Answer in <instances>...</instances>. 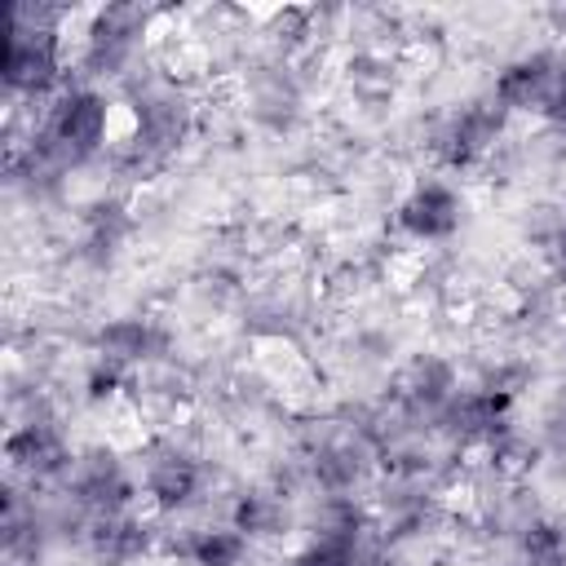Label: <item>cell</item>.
I'll return each mask as SVG.
<instances>
[{"mask_svg":"<svg viewBox=\"0 0 566 566\" xmlns=\"http://www.w3.org/2000/svg\"><path fill=\"white\" fill-rule=\"evenodd\" d=\"M71 49L66 31H27V27H4V102L22 106H44L62 93L71 80Z\"/></svg>","mask_w":566,"mask_h":566,"instance_id":"cell-8","label":"cell"},{"mask_svg":"<svg viewBox=\"0 0 566 566\" xmlns=\"http://www.w3.org/2000/svg\"><path fill=\"white\" fill-rule=\"evenodd\" d=\"M544 261H548V270L566 283V221H562V230H557V239L548 243V252H544Z\"/></svg>","mask_w":566,"mask_h":566,"instance_id":"cell-24","label":"cell"},{"mask_svg":"<svg viewBox=\"0 0 566 566\" xmlns=\"http://www.w3.org/2000/svg\"><path fill=\"white\" fill-rule=\"evenodd\" d=\"M553 354H557V376H562V380H566V336H562V345H557V349H553Z\"/></svg>","mask_w":566,"mask_h":566,"instance_id":"cell-25","label":"cell"},{"mask_svg":"<svg viewBox=\"0 0 566 566\" xmlns=\"http://www.w3.org/2000/svg\"><path fill=\"white\" fill-rule=\"evenodd\" d=\"M460 385H464L460 358H455L451 349H442V345H420V349H407V354H402V363H398L394 376L385 380L380 398H385L398 416H407L411 424L433 429L438 416H442V407L460 394Z\"/></svg>","mask_w":566,"mask_h":566,"instance_id":"cell-9","label":"cell"},{"mask_svg":"<svg viewBox=\"0 0 566 566\" xmlns=\"http://www.w3.org/2000/svg\"><path fill=\"white\" fill-rule=\"evenodd\" d=\"M75 455L80 447H71L62 420H22L4 433V473L40 491H57L71 478Z\"/></svg>","mask_w":566,"mask_h":566,"instance_id":"cell-12","label":"cell"},{"mask_svg":"<svg viewBox=\"0 0 566 566\" xmlns=\"http://www.w3.org/2000/svg\"><path fill=\"white\" fill-rule=\"evenodd\" d=\"M137 234V199L119 190H97L75 208V239L66 243V265H75L84 279H111Z\"/></svg>","mask_w":566,"mask_h":566,"instance_id":"cell-6","label":"cell"},{"mask_svg":"<svg viewBox=\"0 0 566 566\" xmlns=\"http://www.w3.org/2000/svg\"><path fill=\"white\" fill-rule=\"evenodd\" d=\"M168 18V9L150 4H102L80 18L75 49H71V71L84 84L115 88L128 71H137L146 57H155L159 40L155 27Z\"/></svg>","mask_w":566,"mask_h":566,"instance_id":"cell-1","label":"cell"},{"mask_svg":"<svg viewBox=\"0 0 566 566\" xmlns=\"http://www.w3.org/2000/svg\"><path fill=\"white\" fill-rule=\"evenodd\" d=\"M80 557L88 566H146L159 557V517L146 513L97 517Z\"/></svg>","mask_w":566,"mask_h":566,"instance_id":"cell-16","label":"cell"},{"mask_svg":"<svg viewBox=\"0 0 566 566\" xmlns=\"http://www.w3.org/2000/svg\"><path fill=\"white\" fill-rule=\"evenodd\" d=\"M57 566H66V562H57Z\"/></svg>","mask_w":566,"mask_h":566,"instance_id":"cell-26","label":"cell"},{"mask_svg":"<svg viewBox=\"0 0 566 566\" xmlns=\"http://www.w3.org/2000/svg\"><path fill=\"white\" fill-rule=\"evenodd\" d=\"M66 491L93 522L97 517H115V513H133V504L142 500V482H137V464L119 442H84L75 455L71 478L57 486Z\"/></svg>","mask_w":566,"mask_h":566,"instance_id":"cell-10","label":"cell"},{"mask_svg":"<svg viewBox=\"0 0 566 566\" xmlns=\"http://www.w3.org/2000/svg\"><path fill=\"white\" fill-rule=\"evenodd\" d=\"M111 124H115V93L102 84H84V80H66L62 93L53 102H44L35 128H31V146H40L44 155H53L71 177L93 172L111 142Z\"/></svg>","mask_w":566,"mask_h":566,"instance_id":"cell-2","label":"cell"},{"mask_svg":"<svg viewBox=\"0 0 566 566\" xmlns=\"http://www.w3.org/2000/svg\"><path fill=\"white\" fill-rule=\"evenodd\" d=\"M314 97L301 88L292 57H279L270 49H256L248 66L239 71V115L243 128H252L265 142H301L314 124Z\"/></svg>","mask_w":566,"mask_h":566,"instance_id":"cell-4","label":"cell"},{"mask_svg":"<svg viewBox=\"0 0 566 566\" xmlns=\"http://www.w3.org/2000/svg\"><path fill=\"white\" fill-rule=\"evenodd\" d=\"M513 420H517V402H509L491 389H478V385H460V394L442 407L433 433L447 438L451 447H460L464 455H482Z\"/></svg>","mask_w":566,"mask_h":566,"instance_id":"cell-14","label":"cell"},{"mask_svg":"<svg viewBox=\"0 0 566 566\" xmlns=\"http://www.w3.org/2000/svg\"><path fill=\"white\" fill-rule=\"evenodd\" d=\"M274 566H389V544L380 526L354 535H301V544L287 548Z\"/></svg>","mask_w":566,"mask_h":566,"instance_id":"cell-17","label":"cell"},{"mask_svg":"<svg viewBox=\"0 0 566 566\" xmlns=\"http://www.w3.org/2000/svg\"><path fill=\"white\" fill-rule=\"evenodd\" d=\"M128 385H133V371L119 367V363H111V358H97L93 354L80 367V402L84 407H97V411L119 407V402H128Z\"/></svg>","mask_w":566,"mask_h":566,"instance_id":"cell-21","label":"cell"},{"mask_svg":"<svg viewBox=\"0 0 566 566\" xmlns=\"http://www.w3.org/2000/svg\"><path fill=\"white\" fill-rule=\"evenodd\" d=\"M226 522L243 531L252 544H287L292 535H301V504L279 495L261 478H248L230 491Z\"/></svg>","mask_w":566,"mask_h":566,"instance_id":"cell-15","label":"cell"},{"mask_svg":"<svg viewBox=\"0 0 566 566\" xmlns=\"http://www.w3.org/2000/svg\"><path fill=\"white\" fill-rule=\"evenodd\" d=\"M509 137V111L486 93H464L429 115L424 155L442 172H478L486 155Z\"/></svg>","mask_w":566,"mask_h":566,"instance_id":"cell-5","label":"cell"},{"mask_svg":"<svg viewBox=\"0 0 566 566\" xmlns=\"http://www.w3.org/2000/svg\"><path fill=\"white\" fill-rule=\"evenodd\" d=\"M177 327L155 314V310H115V314H102L93 323V336H88V354L97 358H111L128 371H146V367H159V363H172L177 358Z\"/></svg>","mask_w":566,"mask_h":566,"instance_id":"cell-11","label":"cell"},{"mask_svg":"<svg viewBox=\"0 0 566 566\" xmlns=\"http://www.w3.org/2000/svg\"><path fill=\"white\" fill-rule=\"evenodd\" d=\"M539 376H544L539 358L535 354H522V349H509V345H486L478 354V363H473V385L478 389H491V394H500L509 402L526 398L539 385Z\"/></svg>","mask_w":566,"mask_h":566,"instance_id":"cell-19","label":"cell"},{"mask_svg":"<svg viewBox=\"0 0 566 566\" xmlns=\"http://www.w3.org/2000/svg\"><path fill=\"white\" fill-rule=\"evenodd\" d=\"M539 22H544V31L557 40V49H562V44H566V0L544 4V9H539Z\"/></svg>","mask_w":566,"mask_h":566,"instance_id":"cell-23","label":"cell"},{"mask_svg":"<svg viewBox=\"0 0 566 566\" xmlns=\"http://www.w3.org/2000/svg\"><path fill=\"white\" fill-rule=\"evenodd\" d=\"M562 221H566V190L557 195V190H539V195H531L517 212H513V234H517V243L526 248V252H548V243L557 239V230H562Z\"/></svg>","mask_w":566,"mask_h":566,"instance_id":"cell-20","label":"cell"},{"mask_svg":"<svg viewBox=\"0 0 566 566\" xmlns=\"http://www.w3.org/2000/svg\"><path fill=\"white\" fill-rule=\"evenodd\" d=\"M531 429H535L544 455H566V380L562 376L553 380V389H548V398H544V407H539Z\"/></svg>","mask_w":566,"mask_h":566,"instance_id":"cell-22","label":"cell"},{"mask_svg":"<svg viewBox=\"0 0 566 566\" xmlns=\"http://www.w3.org/2000/svg\"><path fill=\"white\" fill-rule=\"evenodd\" d=\"M469 287V261L455 248H433L407 270V301L429 310H455Z\"/></svg>","mask_w":566,"mask_h":566,"instance_id":"cell-18","label":"cell"},{"mask_svg":"<svg viewBox=\"0 0 566 566\" xmlns=\"http://www.w3.org/2000/svg\"><path fill=\"white\" fill-rule=\"evenodd\" d=\"M323 283L305 270H279L261 283H248L234 305V336L265 349H296L323 323Z\"/></svg>","mask_w":566,"mask_h":566,"instance_id":"cell-3","label":"cell"},{"mask_svg":"<svg viewBox=\"0 0 566 566\" xmlns=\"http://www.w3.org/2000/svg\"><path fill=\"white\" fill-rule=\"evenodd\" d=\"M566 71V49L557 44H535V49H517L513 57H504L491 75V97L513 115H539L544 102L553 97L557 80Z\"/></svg>","mask_w":566,"mask_h":566,"instance_id":"cell-13","label":"cell"},{"mask_svg":"<svg viewBox=\"0 0 566 566\" xmlns=\"http://www.w3.org/2000/svg\"><path fill=\"white\" fill-rule=\"evenodd\" d=\"M469 212H473L469 195L455 181H447L438 172H424V177L402 186V195H398V203L389 212V226H394L398 243L433 252V248H451L464 234Z\"/></svg>","mask_w":566,"mask_h":566,"instance_id":"cell-7","label":"cell"}]
</instances>
